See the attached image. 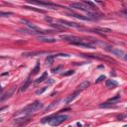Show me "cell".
I'll return each mask as SVG.
<instances>
[{
    "label": "cell",
    "mask_w": 127,
    "mask_h": 127,
    "mask_svg": "<svg viewBox=\"0 0 127 127\" xmlns=\"http://www.w3.org/2000/svg\"><path fill=\"white\" fill-rule=\"evenodd\" d=\"M62 68H63L62 66H58V67H56V68H54V69H52V72H58Z\"/></svg>",
    "instance_id": "22"
},
{
    "label": "cell",
    "mask_w": 127,
    "mask_h": 127,
    "mask_svg": "<svg viewBox=\"0 0 127 127\" xmlns=\"http://www.w3.org/2000/svg\"><path fill=\"white\" fill-rule=\"evenodd\" d=\"M60 101H61V99H58V100H56V101H54V102H52V103H51V104L49 105V106H48V107L46 108V110H45V111L47 112V111H49V110L53 109V108H54V107H56L57 105L59 104V102H60Z\"/></svg>",
    "instance_id": "16"
},
{
    "label": "cell",
    "mask_w": 127,
    "mask_h": 127,
    "mask_svg": "<svg viewBox=\"0 0 127 127\" xmlns=\"http://www.w3.org/2000/svg\"><path fill=\"white\" fill-rule=\"evenodd\" d=\"M46 64L47 65H49V66H51L53 63H54V56H48L47 58H46Z\"/></svg>",
    "instance_id": "17"
},
{
    "label": "cell",
    "mask_w": 127,
    "mask_h": 127,
    "mask_svg": "<svg viewBox=\"0 0 127 127\" xmlns=\"http://www.w3.org/2000/svg\"><path fill=\"white\" fill-rule=\"evenodd\" d=\"M10 15H12L11 12H2V11H0V17H8Z\"/></svg>",
    "instance_id": "20"
},
{
    "label": "cell",
    "mask_w": 127,
    "mask_h": 127,
    "mask_svg": "<svg viewBox=\"0 0 127 127\" xmlns=\"http://www.w3.org/2000/svg\"><path fill=\"white\" fill-rule=\"evenodd\" d=\"M30 82H31V80H30V79H28L24 82L23 86L20 87V92H23V91H25V90L28 88V87L30 86Z\"/></svg>",
    "instance_id": "15"
},
{
    "label": "cell",
    "mask_w": 127,
    "mask_h": 127,
    "mask_svg": "<svg viewBox=\"0 0 127 127\" xmlns=\"http://www.w3.org/2000/svg\"><path fill=\"white\" fill-rule=\"evenodd\" d=\"M46 89H47V87H43V88H41V89H39V90H37V91H36V94H42V93H43Z\"/></svg>",
    "instance_id": "23"
},
{
    "label": "cell",
    "mask_w": 127,
    "mask_h": 127,
    "mask_svg": "<svg viewBox=\"0 0 127 127\" xmlns=\"http://www.w3.org/2000/svg\"><path fill=\"white\" fill-rule=\"evenodd\" d=\"M73 72H75L73 71H68L67 72H63V73H62V76H63V77H68V76L73 75Z\"/></svg>",
    "instance_id": "21"
},
{
    "label": "cell",
    "mask_w": 127,
    "mask_h": 127,
    "mask_svg": "<svg viewBox=\"0 0 127 127\" xmlns=\"http://www.w3.org/2000/svg\"><path fill=\"white\" fill-rule=\"evenodd\" d=\"M71 8L73 9H78V10H82V11H93V10H96V7H92L88 4H87L86 2H75V3H71L70 5Z\"/></svg>",
    "instance_id": "2"
},
{
    "label": "cell",
    "mask_w": 127,
    "mask_h": 127,
    "mask_svg": "<svg viewBox=\"0 0 127 127\" xmlns=\"http://www.w3.org/2000/svg\"><path fill=\"white\" fill-rule=\"evenodd\" d=\"M89 81H87V80H84V81H82L81 83H79V87H78V89L79 90H83V89H86V88H87L88 87H89Z\"/></svg>",
    "instance_id": "13"
},
{
    "label": "cell",
    "mask_w": 127,
    "mask_h": 127,
    "mask_svg": "<svg viewBox=\"0 0 127 127\" xmlns=\"http://www.w3.org/2000/svg\"><path fill=\"white\" fill-rule=\"evenodd\" d=\"M28 3L30 4H34V5H39L42 7H47V8H51V9H57L60 8V5L57 4H53L51 2H44V1H39V0H27Z\"/></svg>",
    "instance_id": "4"
},
{
    "label": "cell",
    "mask_w": 127,
    "mask_h": 127,
    "mask_svg": "<svg viewBox=\"0 0 127 127\" xmlns=\"http://www.w3.org/2000/svg\"><path fill=\"white\" fill-rule=\"evenodd\" d=\"M111 53H112V54H114L115 56L119 57L120 59L124 60V61L127 60V55H126V53H125L124 51L120 50V49H114V50H111Z\"/></svg>",
    "instance_id": "6"
},
{
    "label": "cell",
    "mask_w": 127,
    "mask_h": 127,
    "mask_svg": "<svg viewBox=\"0 0 127 127\" xmlns=\"http://www.w3.org/2000/svg\"><path fill=\"white\" fill-rule=\"evenodd\" d=\"M58 22H60L63 26L65 27H72V28H80V25L79 24H77V23H73V22H69V21H66V20H63V19H60L58 20Z\"/></svg>",
    "instance_id": "7"
},
{
    "label": "cell",
    "mask_w": 127,
    "mask_h": 127,
    "mask_svg": "<svg viewBox=\"0 0 127 127\" xmlns=\"http://www.w3.org/2000/svg\"><path fill=\"white\" fill-rule=\"evenodd\" d=\"M38 40L40 42H44V43H55L56 42L55 38H49V37H44V36L38 37Z\"/></svg>",
    "instance_id": "10"
},
{
    "label": "cell",
    "mask_w": 127,
    "mask_h": 127,
    "mask_svg": "<svg viewBox=\"0 0 127 127\" xmlns=\"http://www.w3.org/2000/svg\"><path fill=\"white\" fill-rule=\"evenodd\" d=\"M42 107H43V103H42L41 101H34L33 103L27 105V106L24 109L21 110L19 113H22L24 115H29V114H32V113L36 112L37 110H39Z\"/></svg>",
    "instance_id": "1"
},
{
    "label": "cell",
    "mask_w": 127,
    "mask_h": 127,
    "mask_svg": "<svg viewBox=\"0 0 127 127\" xmlns=\"http://www.w3.org/2000/svg\"><path fill=\"white\" fill-rule=\"evenodd\" d=\"M24 8L26 9H30L32 11H36V12H39V13H45L44 10H41V9H37V8H34V7H28V6H24Z\"/></svg>",
    "instance_id": "18"
},
{
    "label": "cell",
    "mask_w": 127,
    "mask_h": 127,
    "mask_svg": "<svg viewBox=\"0 0 127 127\" xmlns=\"http://www.w3.org/2000/svg\"><path fill=\"white\" fill-rule=\"evenodd\" d=\"M0 89H1V84H0Z\"/></svg>",
    "instance_id": "26"
},
{
    "label": "cell",
    "mask_w": 127,
    "mask_h": 127,
    "mask_svg": "<svg viewBox=\"0 0 127 127\" xmlns=\"http://www.w3.org/2000/svg\"><path fill=\"white\" fill-rule=\"evenodd\" d=\"M103 79H105V77H104V76H100V77L96 79V82H99V81H101V80H103Z\"/></svg>",
    "instance_id": "25"
},
{
    "label": "cell",
    "mask_w": 127,
    "mask_h": 127,
    "mask_svg": "<svg viewBox=\"0 0 127 127\" xmlns=\"http://www.w3.org/2000/svg\"><path fill=\"white\" fill-rule=\"evenodd\" d=\"M105 86H106V87H108V88H114L118 86V83L113 79H107L106 82H105Z\"/></svg>",
    "instance_id": "12"
},
{
    "label": "cell",
    "mask_w": 127,
    "mask_h": 127,
    "mask_svg": "<svg viewBox=\"0 0 127 127\" xmlns=\"http://www.w3.org/2000/svg\"><path fill=\"white\" fill-rule=\"evenodd\" d=\"M70 16H71V17H75V18H78V19H79V20H84V21H89L90 20V18L88 17V16H83V15H80V14H77V13H73V12H70V13H68Z\"/></svg>",
    "instance_id": "9"
},
{
    "label": "cell",
    "mask_w": 127,
    "mask_h": 127,
    "mask_svg": "<svg viewBox=\"0 0 127 127\" xmlns=\"http://www.w3.org/2000/svg\"><path fill=\"white\" fill-rule=\"evenodd\" d=\"M92 31L94 33H97V34H108L111 33V30L108 28H103V27H96V28H93Z\"/></svg>",
    "instance_id": "8"
},
{
    "label": "cell",
    "mask_w": 127,
    "mask_h": 127,
    "mask_svg": "<svg viewBox=\"0 0 127 127\" xmlns=\"http://www.w3.org/2000/svg\"><path fill=\"white\" fill-rule=\"evenodd\" d=\"M47 77H48V72H44L39 79H37L35 80V83H40V82H43L45 79H47Z\"/></svg>",
    "instance_id": "14"
},
{
    "label": "cell",
    "mask_w": 127,
    "mask_h": 127,
    "mask_svg": "<svg viewBox=\"0 0 127 127\" xmlns=\"http://www.w3.org/2000/svg\"><path fill=\"white\" fill-rule=\"evenodd\" d=\"M68 118H69L68 115H53L50 117L49 123L53 126H58L61 123H63L65 120H67Z\"/></svg>",
    "instance_id": "3"
},
{
    "label": "cell",
    "mask_w": 127,
    "mask_h": 127,
    "mask_svg": "<svg viewBox=\"0 0 127 127\" xmlns=\"http://www.w3.org/2000/svg\"><path fill=\"white\" fill-rule=\"evenodd\" d=\"M46 82H47L48 84H52V83H54V82H55V79H49Z\"/></svg>",
    "instance_id": "24"
},
{
    "label": "cell",
    "mask_w": 127,
    "mask_h": 127,
    "mask_svg": "<svg viewBox=\"0 0 127 127\" xmlns=\"http://www.w3.org/2000/svg\"><path fill=\"white\" fill-rule=\"evenodd\" d=\"M79 93H80V90H79V89H78L77 91H75V92H73L72 94H71L70 96H69V97L66 99V102H67L68 104H69V103H71V101H73V99H75L76 97H78V96H79Z\"/></svg>",
    "instance_id": "11"
},
{
    "label": "cell",
    "mask_w": 127,
    "mask_h": 127,
    "mask_svg": "<svg viewBox=\"0 0 127 127\" xmlns=\"http://www.w3.org/2000/svg\"><path fill=\"white\" fill-rule=\"evenodd\" d=\"M60 38L63 39L64 41L69 42V43L71 44V45H77L78 43L82 41L80 38H79L77 36H73V35H60Z\"/></svg>",
    "instance_id": "5"
},
{
    "label": "cell",
    "mask_w": 127,
    "mask_h": 127,
    "mask_svg": "<svg viewBox=\"0 0 127 127\" xmlns=\"http://www.w3.org/2000/svg\"><path fill=\"white\" fill-rule=\"evenodd\" d=\"M39 70H40V64H39V63H37L36 67L33 69V71H32V75H36V73L39 71Z\"/></svg>",
    "instance_id": "19"
}]
</instances>
